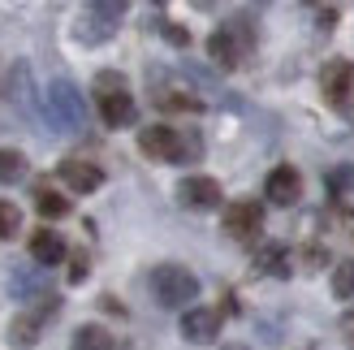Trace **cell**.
Instances as JSON below:
<instances>
[{
  "instance_id": "1",
  "label": "cell",
  "mask_w": 354,
  "mask_h": 350,
  "mask_svg": "<svg viewBox=\"0 0 354 350\" xmlns=\"http://www.w3.org/2000/svg\"><path fill=\"white\" fill-rule=\"evenodd\" d=\"M138 147H143L151 160H169V165H186V160H199L203 156L199 134H186V130H173V126L138 130Z\"/></svg>"
},
{
  "instance_id": "2",
  "label": "cell",
  "mask_w": 354,
  "mask_h": 350,
  "mask_svg": "<svg viewBox=\"0 0 354 350\" xmlns=\"http://www.w3.org/2000/svg\"><path fill=\"white\" fill-rule=\"evenodd\" d=\"M44 109H48V121L61 134H78L86 126V100L74 82H52L48 95H44Z\"/></svg>"
},
{
  "instance_id": "3",
  "label": "cell",
  "mask_w": 354,
  "mask_h": 350,
  "mask_svg": "<svg viewBox=\"0 0 354 350\" xmlns=\"http://www.w3.org/2000/svg\"><path fill=\"white\" fill-rule=\"evenodd\" d=\"M95 104H100V117H104V126H113V130H121V126H130L134 121V95L126 91V78L121 74H104L95 78Z\"/></svg>"
},
{
  "instance_id": "4",
  "label": "cell",
  "mask_w": 354,
  "mask_h": 350,
  "mask_svg": "<svg viewBox=\"0 0 354 350\" xmlns=\"http://www.w3.org/2000/svg\"><path fill=\"white\" fill-rule=\"evenodd\" d=\"M151 294L160 307H186L199 299V277L182 264H160L151 273Z\"/></svg>"
},
{
  "instance_id": "5",
  "label": "cell",
  "mask_w": 354,
  "mask_h": 350,
  "mask_svg": "<svg viewBox=\"0 0 354 350\" xmlns=\"http://www.w3.org/2000/svg\"><path fill=\"white\" fill-rule=\"evenodd\" d=\"M251 44H255L251 26H246V22H229V26L207 35V57L216 61L221 69H234V65H242L246 52H251Z\"/></svg>"
},
{
  "instance_id": "6",
  "label": "cell",
  "mask_w": 354,
  "mask_h": 350,
  "mask_svg": "<svg viewBox=\"0 0 354 350\" xmlns=\"http://www.w3.org/2000/svg\"><path fill=\"white\" fill-rule=\"evenodd\" d=\"M121 17H126V5L121 0H95V5H86L82 17H78V39L82 44H104L113 39Z\"/></svg>"
},
{
  "instance_id": "7",
  "label": "cell",
  "mask_w": 354,
  "mask_h": 350,
  "mask_svg": "<svg viewBox=\"0 0 354 350\" xmlns=\"http://www.w3.org/2000/svg\"><path fill=\"white\" fill-rule=\"evenodd\" d=\"M221 225H225V234H229V238H238V242H251V238L263 230V208H259L255 199H234V203L225 208Z\"/></svg>"
},
{
  "instance_id": "8",
  "label": "cell",
  "mask_w": 354,
  "mask_h": 350,
  "mask_svg": "<svg viewBox=\"0 0 354 350\" xmlns=\"http://www.w3.org/2000/svg\"><path fill=\"white\" fill-rule=\"evenodd\" d=\"M221 182L216 178H203V173H190V178L177 182V203L194 208V212H207V208H221Z\"/></svg>"
},
{
  "instance_id": "9",
  "label": "cell",
  "mask_w": 354,
  "mask_h": 350,
  "mask_svg": "<svg viewBox=\"0 0 354 350\" xmlns=\"http://www.w3.org/2000/svg\"><path fill=\"white\" fill-rule=\"evenodd\" d=\"M320 91H324V100L333 104V109H342V104L354 95V61L333 57V61L320 69Z\"/></svg>"
},
{
  "instance_id": "10",
  "label": "cell",
  "mask_w": 354,
  "mask_h": 350,
  "mask_svg": "<svg viewBox=\"0 0 354 350\" xmlns=\"http://www.w3.org/2000/svg\"><path fill=\"white\" fill-rule=\"evenodd\" d=\"M57 307H61V299H48L39 311H22V316H13V320H9V346H17V350L35 346V342H39V333H44V320H48Z\"/></svg>"
},
{
  "instance_id": "11",
  "label": "cell",
  "mask_w": 354,
  "mask_h": 350,
  "mask_svg": "<svg viewBox=\"0 0 354 350\" xmlns=\"http://www.w3.org/2000/svg\"><path fill=\"white\" fill-rule=\"evenodd\" d=\"M182 338L194 346H207L221 338V311L216 307H186L182 316Z\"/></svg>"
},
{
  "instance_id": "12",
  "label": "cell",
  "mask_w": 354,
  "mask_h": 350,
  "mask_svg": "<svg viewBox=\"0 0 354 350\" xmlns=\"http://www.w3.org/2000/svg\"><path fill=\"white\" fill-rule=\"evenodd\" d=\"M263 195H268L272 203H281V208L298 203V195H303V178H298V169H294V165H277V169L268 173V186H263Z\"/></svg>"
},
{
  "instance_id": "13",
  "label": "cell",
  "mask_w": 354,
  "mask_h": 350,
  "mask_svg": "<svg viewBox=\"0 0 354 350\" xmlns=\"http://www.w3.org/2000/svg\"><path fill=\"white\" fill-rule=\"evenodd\" d=\"M57 173H61V182H65L69 190H78V195H91V190L104 186V169L91 165V160H61Z\"/></svg>"
},
{
  "instance_id": "14",
  "label": "cell",
  "mask_w": 354,
  "mask_h": 350,
  "mask_svg": "<svg viewBox=\"0 0 354 350\" xmlns=\"http://www.w3.org/2000/svg\"><path fill=\"white\" fill-rule=\"evenodd\" d=\"M30 259H35V264H44V268H57L61 259H65V242H61V234L35 230V234H30Z\"/></svg>"
},
{
  "instance_id": "15",
  "label": "cell",
  "mask_w": 354,
  "mask_h": 350,
  "mask_svg": "<svg viewBox=\"0 0 354 350\" xmlns=\"http://www.w3.org/2000/svg\"><path fill=\"white\" fill-rule=\"evenodd\" d=\"M255 268L277 277V282H286V277L294 273V255H290V247H281V242H268V247L255 255Z\"/></svg>"
},
{
  "instance_id": "16",
  "label": "cell",
  "mask_w": 354,
  "mask_h": 350,
  "mask_svg": "<svg viewBox=\"0 0 354 350\" xmlns=\"http://www.w3.org/2000/svg\"><path fill=\"white\" fill-rule=\"evenodd\" d=\"M35 208H39V217H48V221L52 217H57V221L69 217V199L61 195V190H52L48 182H35Z\"/></svg>"
},
{
  "instance_id": "17",
  "label": "cell",
  "mask_w": 354,
  "mask_h": 350,
  "mask_svg": "<svg viewBox=\"0 0 354 350\" xmlns=\"http://www.w3.org/2000/svg\"><path fill=\"white\" fill-rule=\"evenodd\" d=\"M117 342H113V333L104 324H82L78 333H74V342H69V350H113Z\"/></svg>"
},
{
  "instance_id": "18",
  "label": "cell",
  "mask_w": 354,
  "mask_h": 350,
  "mask_svg": "<svg viewBox=\"0 0 354 350\" xmlns=\"http://www.w3.org/2000/svg\"><path fill=\"white\" fill-rule=\"evenodd\" d=\"M22 173H26V156H22V151H13V147H0V186L17 182Z\"/></svg>"
},
{
  "instance_id": "19",
  "label": "cell",
  "mask_w": 354,
  "mask_h": 350,
  "mask_svg": "<svg viewBox=\"0 0 354 350\" xmlns=\"http://www.w3.org/2000/svg\"><path fill=\"white\" fill-rule=\"evenodd\" d=\"M17 230H22V208H17L13 199H0V242L13 238Z\"/></svg>"
},
{
  "instance_id": "20",
  "label": "cell",
  "mask_w": 354,
  "mask_h": 350,
  "mask_svg": "<svg viewBox=\"0 0 354 350\" xmlns=\"http://www.w3.org/2000/svg\"><path fill=\"white\" fill-rule=\"evenodd\" d=\"M333 294L337 299H354V259H342L333 268Z\"/></svg>"
},
{
  "instance_id": "21",
  "label": "cell",
  "mask_w": 354,
  "mask_h": 350,
  "mask_svg": "<svg viewBox=\"0 0 354 350\" xmlns=\"http://www.w3.org/2000/svg\"><path fill=\"white\" fill-rule=\"evenodd\" d=\"M156 104H160V109H169V113H199V109H203L199 100H190V95H182V91H165V95H156Z\"/></svg>"
},
{
  "instance_id": "22",
  "label": "cell",
  "mask_w": 354,
  "mask_h": 350,
  "mask_svg": "<svg viewBox=\"0 0 354 350\" xmlns=\"http://www.w3.org/2000/svg\"><path fill=\"white\" fill-rule=\"evenodd\" d=\"M86 273H91V259H86V251H74V259H69V282H86Z\"/></svg>"
},
{
  "instance_id": "23",
  "label": "cell",
  "mask_w": 354,
  "mask_h": 350,
  "mask_svg": "<svg viewBox=\"0 0 354 350\" xmlns=\"http://www.w3.org/2000/svg\"><path fill=\"white\" fill-rule=\"evenodd\" d=\"M160 26H165V35H169V39H173L177 48H186V44H190V35H186L182 26H177V22H160Z\"/></svg>"
},
{
  "instance_id": "24",
  "label": "cell",
  "mask_w": 354,
  "mask_h": 350,
  "mask_svg": "<svg viewBox=\"0 0 354 350\" xmlns=\"http://www.w3.org/2000/svg\"><path fill=\"white\" fill-rule=\"evenodd\" d=\"M315 17H320V26L328 30V26H333V22H337V17H342V13H337V9H315Z\"/></svg>"
},
{
  "instance_id": "25",
  "label": "cell",
  "mask_w": 354,
  "mask_h": 350,
  "mask_svg": "<svg viewBox=\"0 0 354 350\" xmlns=\"http://www.w3.org/2000/svg\"><path fill=\"white\" fill-rule=\"evenodd\" d=\"M346 230H350V238H354V212H350V217H346Z\"/></svg>"
},
{
  "instance_id": "26",
  "label": "cell",
  "mask_w": 354,
  "mask_h": 350,
  "mask_svg": "<svg viewBox=\"0 0 354 350\" xmlns=\"http://www.w3.org/2000/svg\"><path fill=\"white\" fill-rule=\"evenodd\" d=\"M225 350H246V346H225Z\"/></svg>"
}]
</instances>
